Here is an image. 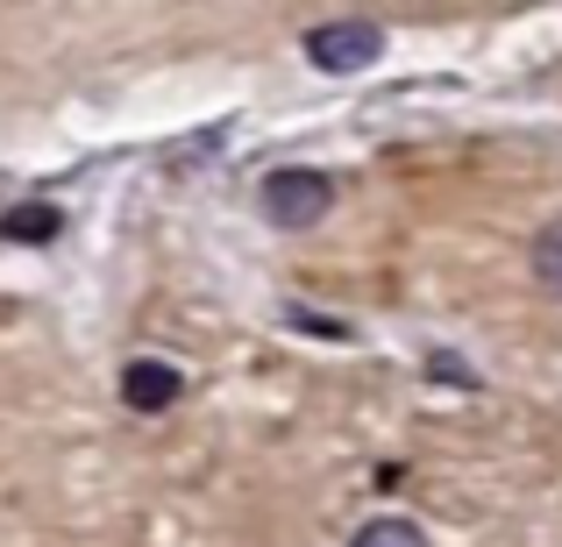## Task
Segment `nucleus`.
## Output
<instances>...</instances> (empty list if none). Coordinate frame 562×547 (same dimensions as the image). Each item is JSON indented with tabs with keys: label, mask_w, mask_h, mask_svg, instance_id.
I'll use <instances>...</instances> for the list:
<instances>
[{
	"label": "nucleus",
	"mask_w": 562,
	"mask_h": 547,
	"mask_svg": "<svg viewBox=\"0 0 562 547\" xmlns=\"http://www.w3.org/2000/svg\"><path fill=\"white\" fill-rule=\"evenodd\" d=\"M179 391H186V377H179L171 363H157V356H136V363L122 369V398H128L136 412H165Z\"/></svg>",
	"instance_id": "7ed1b4c3"
},
{
	"label": "nucleus",
	"mask_w": 562,
	"mask_h": 547,
	"mask_svg": "<svg viewBox=\"0 0 562 547\" xmlns=\"http://www.w3.org/2000/svg\"><path fill=\"white\" fill-rule=\"evenodd\" d=\"M535 277L549 292H562V220H549V228L535 235Z\"/></svg>",
	"instance_id": "39448f33"
},
{
	"label": "nucleus",
	"mask_w": 562,
	"mask_h": 547,
	"mask_svg": "<svg viewBox=\"0 0 562 547\" xmlns=\"http://www.w3.org/2000/svg\"><path fill=\"white\" fill-rule=\"evenodd\" d=\"M349 547H427V534L413 520H398V512H384V520H371Z\"/></svg>",
	"instance_id": "20e7f679"
},
{
	"label": "nucleus",
	"mask_w": 562,
	"mask_h": 547,
	"mask_svg": "<svg viewBox=\"0 0 562 547\" xmlns=\"http://www.w3.org/2000/svg\"><path fill=\"white\" fill-rule=\"evenodd\" d=\"M378 50H384L378 22H321L314 36H306V57H314L321 71H363Z\"/></svg>",
	"instance_id": "f03ea898"
},
{
	"label": "nucleus",
	"mask_w": 562,
	"mask_h": 547,
	"mask_svg": "<svg viewBox=\"0 0 562 547\" xmlns=\"http://www.w3.org/2000/svg\"><path fill=\"white\" fill-rule=\"evenodd\" d=\"M328 206H335L328 171L285 164V171H271V179H263V214H271V228H314Z\"/></svg>",
	"instance_id": "f257e3e1"
},
{
	"label": "nucleus",
	"mask_w": 562,
	"mask_h": 547,
	"mask_svg": "<svg viewBox=\"0 0 562 547\" xmlns=\"http://www.w3.org/2000/svg\"><path fill=\"white\" fill-rule=\"evenodd\" d=\"M0 228H8L14 242H50V235H57V214H50V206H14Z\"/></svg>",
	"instance_id": "423d86ee"
}]
</instances>
